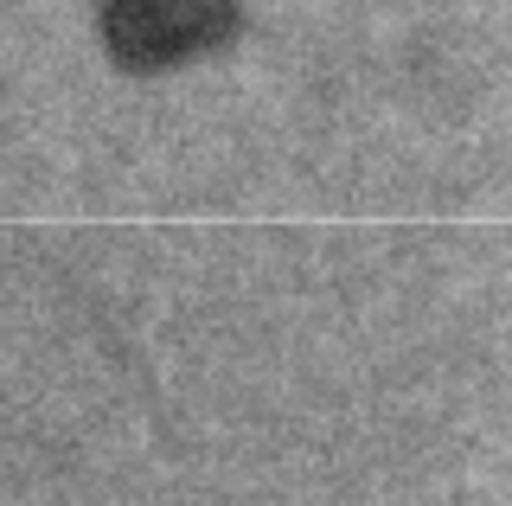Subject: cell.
I'll return each instance as SVG.
<instances>
[{
    "label": "cell",
    "instance_id": "cell-1",
    "mask_svg": "<svg viewBox=\"0 0 512 506\" xmlns=\"http://www.w3.org/2000/svg\"><path fill=\"white\" fill-rule=\"evenodd\" d=\"M231 13L218 0H116L109 7V52L122 65H167L224 33Z\"/></svg>",
    "mask_w": 512,
    "mask_h": 506
}]
</instances>
